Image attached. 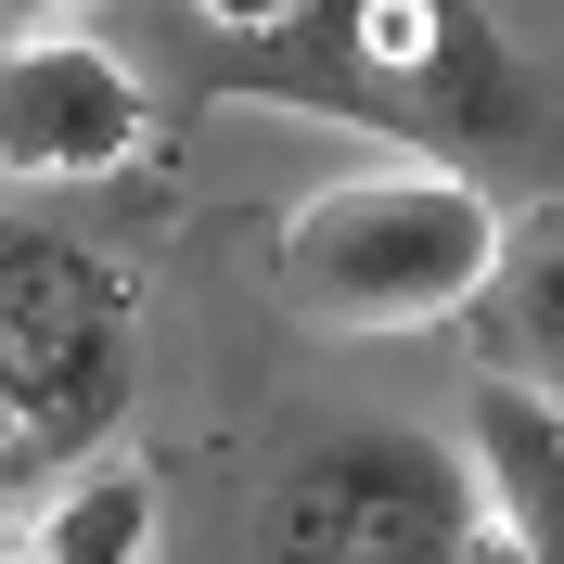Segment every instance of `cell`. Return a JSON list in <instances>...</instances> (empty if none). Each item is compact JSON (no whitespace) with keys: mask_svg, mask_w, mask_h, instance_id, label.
Returning a JSON list of instances; mask_svg holds the SVG:
<instances>
[{"mask_svg":"<svg viewBox=\"0 0 564 564\" xmlns=\"http://www.w3.org/2000/svg\"><path fill=\"white\" fill-rule=\"evenodd\" d=\"M475 321H488V372L564 411V193L527 218H500V257L475 282Z\"/></svg>","mask_w":564,"mask_h":564,"instance_id":"8992f818","label":"cell"},{"mask_svg":"<svg viewBox=\"0 0 564 564\" xmlns=\"http://www.w3.org/2000/svg\"><path fill=\"white\" fill-rule=\"evenodd\" d=\"M193 13H206V26H231V39H282L308 0H193Z\"/></svg>","mask_w":564,"mask_h":564,"instance_id":"9c48e42d","label":"cell"},{"mask_svg":"<svg viewBox=\"0 0 564 564\" xmlns=\"http://www.w3.org/2000/svg\"><path fill=\"white\" fill-rule=\"evenodd\" d=\"M39 475H52V436H39L13 398H0V500H13V488H39Z\"/></svg>","mask_w":564,"mask_h":564,"instance_id":"ba28073f","label":"cell"},{"mask_svg":"<svg viewBox=\"0 0 564 564\" xmlns=\"http://www.w3.org/2000/svg\"><path fill=\"white\" fill-rule=\"evenodd\" d=\"M257 564H488L475 462H449L436 436H398V423H347L270 488Z\"/></svg>","mask_w":564,"mask_h":564,"instance_id":"3957f363","label":"cell"},{"mask_svg":"<svg viewBox=\"0 0 564 564\" xmlns=\"http://www.w3.org/2000/svg\"><path fill=\"white\" fill-rule=\"evenodd\" d=\"M141 386V295L77 231L0 218V398L52 436V462H90L129 423Z\"/></svg>","mask_w":564,"mask_h":564,"instance_id":"7a4b0ae2","label":"cell"},{"mask_svg":"<svg viewBox=\"0 0 564 564\" xmlns=\"http://www.w3.org/2000/svg\"><path fill=\"white\" fill-rule=\"evenodd\" d=\"M65 13H77V0H0V52H13V39H52Z\"/></svg>","mask_w":564,"mask_h":564,"instance_id":"30bf717a","label":"cell"},{"mask_svg":"<svg viewBox=\"0 0 564 564\" xmlns=\"http://www.w3.org/2000/svg\"><path fill=\"white\" fill-rule=\"evenodd\" d=\"M500 257V206L462 167H359L321 180L308 206L282 218L270 282L308 334H423V321H462L475 282Z\"/></svg>","mask_w":564,"mask_h":564,"instance_id":"6da1fadb","label":"cell"},{"mask_svg":"<svg viewBox=\"0 0 564 564\" xmlns=\"http://www.w3.org/2000/svg\"><path fill=\"white\" fill-rule=\"evenodd\" d=\"M0 564H52V552H39V527H0Z\"/></svg>","mask_w":564,"mask_h":564,"instance_id":"8fae6325","label":"cell"},{"mask_svg":"<svg viewBox=\"0 0 564 564\" xmlns=\"http://www.w3.org/2000/svg\"><path fill=\"white\" fill-rule=\"evenodd\" d=\"M475 513L500 564H564V411L475 372Z\"/></svg>","mask_w":564,"mask_h":564,"instance_id":"5b68a950","label":"cell"},{"mask_svg":"<svg viewBox=\"0 0 564 564\" xmlns=\"http://www.w3.org/2000/svg\"><path fill=\"white\" fill-rule=\"evenodd\" d=\"M39 552L52 564H154V462L90 449L39 513Z\"/></svg>","mask_w":564,"mask_h":564,"instance_id":"52a82bcc","label":"cell"},{"mask_svg":"<svg viewBox=\"0 0 564 564\" xmlns=\"http://www.w3.org/2000/svg\"><path fill=\"white\" fill-rule=\"evenodd\" d=\"M154 141L141 116V77L116 65L104 39H13L0 52V180H116Z\"/></svg>","mask_w":564,"mask_h":564,"instance_id":"277c9868","label":"cell"}]
</instances>
